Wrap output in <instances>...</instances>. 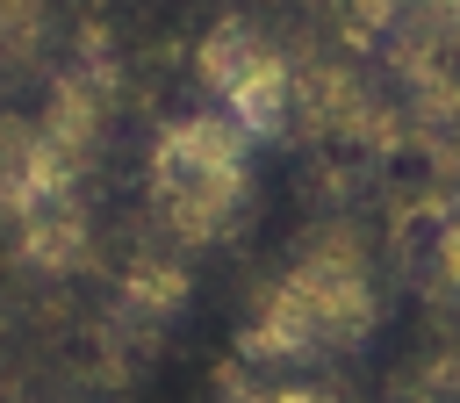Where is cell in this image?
<instances>
[{
	"mask_svg": "<svg viewBox=\"0 0 460 403\" xmlns=\"http://www.w3.org/2000/svg\"><path fill=\"white\" fill-rule=\"evenodd\" d=\"M388 389H410V396H460V331H438L417 367H395Z\"/></svg>",
	"mask_w": 460,
	"mask_h": 403,
	"instance_id": "obj_7",
	"label": "cell"
},
{
	"mask_svg": "<svg viewBox=\"0 0 460 403\" xmlns=\"http://www.w3.org/2000/svg\"><path fill=\"white\" fill-rule=\"evenodd\" d=\"M7 230H14V266H22V273L72 281V273H86V266H93V216H86L79 187H72V194L36 202V209H29V216H14Z\"/></svg>",
	"mask_w": 460,
	"mask_h": 403,
	"instance_id": "obj_4",
	"label": "cell"
},
{
	"mask_svg": "<svg viewBox=\"0 0 460 403\" xmlns=\"http://www.w3.org/2000/svg\"><path fill=\"white\" fill-rule=\"evenodd\" d=\"M187 259H194V252H180L172 237H158V230H151V237L122 259V273H115V302H122V309H137V317H151V324L180 317V309H187V288H194Z\"/></svg>",
	"mask_w": 460,
	"mask_h": 403,
	"instance_id": "obj_5",
	"label": "cell"
},
{
	"mask_svg": "<svg viewBox=\"0 0 460 403\" xmlns=\"http://www.w3.org/2000/svg\"><path fill=\"white\" fill-rule=\"evenodd\" d=\"M252 130L230 122L223 108H194L172 115L151 137V166H144V202H151V230L172 237L180 252H208L223 237H237L244 209H252Z\"/></svg>",
	"mask_w": 460,
	"mask_h": 403,
	"instance_id": "obj_2",
	"label": "cell"
},
{
	"mask_svg": "<svg viewBox=\"0 0 460 403\" xmlns=\"http://www.w3.org/2000/svg\"><path fill=\"white\" fill-rule=\"evenodd\" d=\"M50 58V7L43 0H0V72L29 79Z\"/></svg>",
	"mask_w": 460,
	"mask_h": 403,
	"instance_id": "obj_6",
	"label": "cell"
},
{
	"mask_svg": "<svg viewBox=\"0 0 460 403\" xmlns=\"http://www.w3.org/2000/svg\"><path fill=\"white\" fill-rule=\"evenodd\" d=\"M388 309V266L381 245L367 237L359 216H323L302 230V245L288 252V266L273 281H259V295L244 302V331L237 353L266 360V367H295L316 374L323 360H352Z\"/></svg>",
	"mask_w": 460,
	"mask_h": 403,
	"instance_id": "obj_1",
	"label": "cell"
},
{
	"mask_svg": "<svg viewBox=\"0 0 460 403\" xmlns=\"http://www.w3.org/2000/svg\"><path fill=\"white\" fill-rule=\"evenodd\" d=\"M194 79H201V94H208L230 122H244L259 144L295 130V50H288L273 29H259V22H244V14H223V22L194 43Z\"/></svg>",
	"mask_w": 460,
	"mask_h": 403,
	"instance_id": "obj_3",
	"label": "cell"
}]
</instances>
